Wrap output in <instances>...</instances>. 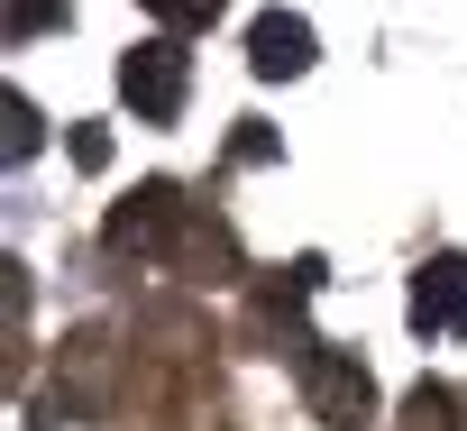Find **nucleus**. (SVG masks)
Returning a JSON list of instances; mask_svg holds the SVG:
<instances>
[{"instance_id":"0eeeda50","label":"nucleus","mask_w":467,"mask_h":431,"mask_svg":"<svg viewBox=\"0 0 467 431\" xmlns=\"http://www.w3.org/2000/svg\"><path fill=\"white\" fill-rule=\"evenodd\" d=\"M147 19H165V37H192V28H211L220 19V0H138Z\"/></svg>"},{"instance_id":"20e7f679","label":"nucleus","mask_w":467,"mask_h":431,"mask_svg":"<svg viewBox=\"0 0 467 431\" xmlns=\"http://www.w3.org/2000/svg\"><path fill=\"white\" fill-rule=\"evenodd\" d=\"M312 56H321V37H312L303 10H266L248 28V74L257 83H294V74H312Z\"/></svg>"},{"instance_id":"f03ea898","label":"nucleus","mask_w":467,"mask_h":431,"mask_svg":"<svg viewBox=\"0 0 467 431\" xmlns=\"http://www.w3.org/2000/svg\"><path fill=\"white\" fill-rule=\"evenodd\" d=\"M119 92H129V110L147 129H174L183 120V92H192V47L183 37H138L119 56Z\"/></svg>"},{"instance_id":"39448f33","label":"nucleus","mask_w":467,"mask_h":431,"mask_svg":"<svg viewBox=\"0 0 467 431\" xmlns=\"http://www.w3.org/2000/svg\"><path fill=\"white\" fill-rule=\"evenodd\" d=\"M412 331L431 340V331H467V258L458 248H440V258H421V276H412Z\"/></svg>"},{"instance_id":"9b49d317","label":"nucleus","mask_w":467,"mask_h":431,"mask_svg":"<svg viewBox=\"0 0 467 431\" xmlns=\"http://www.w3.org/2000/svg\"><path fill=\"white\" fill-rule=\"evenodd\" d=\"M74 165H83V174H101V165H110V129H92V120H83V129H74Z\"/></svg>"},{"instance_id":"9d476101","label":"nucleus","mask_w":467,"mask_h":431,"mask_svg":"<svg viewBox=\"0 0 467 431\" xmlns=\"http://www.w3.org/2000/svg\"><path fill=\"white\" fill-rule=\"evenodd\" d=\"M229 165H275V129H266V120H239V138H229Z\"/></svg>"},{"instance_id":"7ed1b4c3","label":"nucleus","mask_w":467,"mask_h":431,"mask_svg":"<svg viewBox=\"0 0 467 431\" xmlns=\"http://www.w3.org/2000/svg\"><path fill=\"white\" fill-rule=\"evenodd\" d=\"M192 230V202L174 184H138L119 211H110V248H147V258H174V239Z\"/></svg>"},{"instance_id":"6e6552de","label":"nucleus","mask_w":467,"mask_h":431,"mask_svg":"<svg viewBox=\"0 0 467 431\" xmlns=\"http://www.w3.org/2000/svg\"><path fill=\"white\" fill-rule=\"evenodd\" d=\"M74 10L65 0H10V47H28V37H47V28H65Z\"/></svg>"},{"instance_id":"f257e3e1","label":"nucleus","mask_w":467,"mask_h":431,"mask_svg":"<svg viewBox=\"0 0 467 431\" xmlns=\"http://www.w3.org/2000/svg\"><path fill=\"white\" fill-rule=\"evenodd\" d=\"M294 367H303V404H312V422H330V431H376V376H367V358L358 349H330V340H294Z\"/></svg>"},{"instance_id":"423d86ee","label":"nucleus","mask_w":467,"mask_h":431,"mask_svg":"<svg viewBox=\"0 0 467 431\" xmlns=\"http://www.w3.org/2000/svg\"><path fill=\"white\" fill-rule=\"evenodd\" d=\"M321 276H330L321 258H294V267H275V285L257 294V303H266V321H285V331H294V312H303V303L321 294ZM294 340H303V331H294Z\"/></svg>"},{"instance_id":"1a4fd4ad","label":"nucleus","mask_w":467,"mask_h":431,"mask_svg":"<svg viewBox=\"0 0 467 431\" xmlns=\"http://www.w3.org/2000/svg\"><path fill=\"white\" fill-rule=\"evenodd\" d=\"M37 138H47V129H37V101H28V92H10V165H28V156H37Z\"/></svg>"}]
</instances>
